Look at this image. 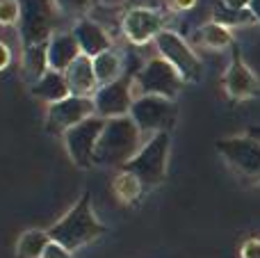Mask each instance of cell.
<instances>
[{
	"label": "cell",
	"instance_id": "3",
	"mask_svg": "<svg viewBox=\"0 0 260 258\" xmlns=\"http://www.w3.org/2000/svg\"><path fill=\"white\" fill-rule=\"evenodd\" d=\"M59 7L55 0H21V35L23 48L27 46H44L55 37Z\"/></svg>",
	"mask_w": 260,
	"mask_h": 258
},
{
	"label": "cell",
	"instance_id": "19",
	"mask_svg": "<svg viewBox=\"0 0 260 258\" xmlns=\"http://www.w3.org/2000/svg\"><path fill=\"white\" fill-rule=\"evenodd\" d=\"M48 245H50L48 231L32 229V231H25L21 238H18L16 256L18 258H44V251Z\"/></svg>",
	"mask_w": 260,
	"mask_h": 258
},
{
	"label": "cell",
	"instance_id": "15",
	"mask_svg": "<svg viewBox=\"0 0 260 258\" xmlns=\"http://www.w3.org/2000/svg\"><path fill=\"white\" fill-rule=\"evenodd\" d=\"M69 82V89H71L73 96H89L94 99V94L99 91V78H96L94 71V59L87 57V55H80L71 67L64 71Z\"/></svg>",
	"mask_w": 260,
	"mask_h": 258
},
{
	"label": "cell",
	"instance_id": "18",
	"mask_svg": "<svg viewBox=\"0 0 260 258\" xmlns=\"http://www.w3.org/2000/svg\"><path fill=\"white\" fill-rule=\"evenodd\" d=\"M23 78L30 85H35L46 71H48V44L44 46H27L23 48Z\"/></svg>",
	"mask_w": 260,
	"mask_h": 258
},
{
	"label": "cell",
	"instance_id": "21",
	"mask_svg": "<svg viewBox=\"0 0 260 258\" xmlns=\"http://www.w3.org/2000/svg\"><path fill=\"white\" fill-rule=\"evenodd\" d=\"M199 41H201L206 48H212V50H224L229 46H233V32L231 27L221 25L217 21H210L197 32Z\"/></svg>",
	"mask_w": 260,
	"mask_h": 258
},
{
	"label": "cell",
	"instance_id": "7",
	"mask_svg": "<svg viewBox=\"0 0 260 258\" xmlns=\"http://www.w3.org/2000/svg\"><path fill=\"white\" fill-rule=\"evenodd\" d=\"M155 46H157V53L180 73V78H183L185 82L201 80L203 64H201V59L197 57V53L185 44L183 37H178L171 30H162L160 35L155 37Z\"/></svg>",
	"mask_w": 260,
	"mask_h": 258
},
{
	"label": "cell",
	"instance_id": "31",
	"mask_svg": "<svg viewBox=\"0 0 260 258\" xmlns=\"http://www.w3.org/2000/svg\"><path fill=\"white\" fill-rule=\"evenodd\" d=\"M249 9H251V14L256 16V21L260 23V0H251V3H249Z\"/></svg>",
	"mask_w": 260,
	"mask_h": 258
},
{
	"label": "cell",
	"instance_id": "9",
	"mask_svg": "<svg viewBox=\"0 0 260 258\" xmlns=\"http://www.w3.org/2000/svg\"><path fill=\"white\" fill-rule=\"evenodd\" d=\"M105 119L89 117L87 121L78 123L76 128L64 133V144H67V153L78 167H91L96 155V146L103 135Z\"/></svg>",
	"mask_w": 260,
	"mask_h": 258
},
{
	"label": "cell",
	"instance_id": "28",
	"mask_svg": "<svg viewBox=\"0 0 260 258\" xmlns=\"http://www.w3.org/2000/svg\"><path fill=\"white\" fill-rule=\"evenodd\" d=\"M9 62H12V50H9L7 44L0 41V71H5L9 67Z\"/></svg>",
	"mask_w": 260,
	"mask_h": 258
},
{
	"label": "cell",
	"instance_id": "14",
	"mask_svg": "<svg viewBox=\"0 0 260 258\" xmlns=\"http://www.w3.org/2000/svg\"><path fill=\"white\" fill-rule=\"evenodd\" d=\"M73 37L78 39L82 55H87V57H96V55L105 53V50H112L110 32L101 23H96L94 18L82 16L73 27Z\"/></svg>",
	"mask_w": 260,
	"mask_h": 258
},
{
	"label": "cell",
	"instance_id": "30",
	"mask_svg": "<svg viewBox=\"0 0 260 258\" xmlns=\"http://www.w3.org/2000/svg\"><path fill=\"white\" fill-rule=\"evenodd\" d=\"M229 9H249V3L251 0H221Z\"/></svg>",
	"mask_w": 260,
	"mask_h": 258
},
{
	"label": "cell",
	"instance_id": "4",
	"mask_svg": "<svg viewBox=\"0 0 260 258\" xmlns=\"http://www.w3.org/2000/svg\"><path fill=\"white\" fill-rule=\"evenodd\" d=\"M180 73L167 62L162 55L151 57L133 78V91L135 99L139 96H162V99L174 101L183 87Z\"/></svg>",
	"mask_w": 260,
	"mask_h": 258
},
{
	"label": "cell",
	"instance_id": "32",
	"mask_svg": "<svg viewBox=\"0 0 260 258\" xmlns=\"http://www.w3.org/2000/svg\"><path fill=\"white\" fill-rule=\"evenodd\" d=\"M103 3H121V0H103Z\"/></svg>",
	"mask_w": 260,
	"mask_h": 258
},
{
	"label": "cell",
	"instance_id": "22",
	"mask_svg": "<svg viewBox=\"0 0 260 258\" xmlns=\"http://www.w3.org/2000/svg\"><path fill=\"white\" fill-rule=\"evenodd\" d=\"M142 192H144V185L135 174L126 172V169H121L117 174V178H114V195L121 201H137L142 197Z\"/></svg>",
	"mask_w": 260,
	"mask_h": 258
},
{
	"label": "cell",
	"instance_id": "6",
	"mask_svg": "<svg viewBox=\"0 0 260 258\" xmlns=\"http://www.w3.org/2000/svg\"><path fill=\"white\" fill-rule=\"evenodd\" d=\"M217 151L226 160L231 169L238 174L240 181L251 185L260 183V140L253 135L226 137L217 142Z\"/></svg>",
	"mask_w": 260,
	"mask_h": 258
},
{
	"label": "cell",
	"instance_id": "20",
	"mask_svg": "<svg viewBox=\"0 0 260 258\" xmlns=\"http://www.w3.org/2000/svg\"><path fill=\"white\" fill-rule=\"evenodd\" d=\"M94 59V71H96V78H99V85H110V82L119 80L123 76L121 73V57H119L114 50H105V53L96 55Z\"/></svg>",
	"mask_w": 260,
	"mask_h": 258
},
{
	"label": "cell",
	"instance_id": "16",
	"mask_svg": "<svg viewBox=\"0 0 260 258\" xmlns=\"http://www.w3.org/2000/svg\"><path fill=\"white\" fill-rule=\"evenodd\" d=\"M80 55H82L80 44L73 37V32H57L48 41V67L53 71L64 73Z\"/></svg>",
	"mask_w": 260,
	"mask_h": 258
},
{
	"label": "cell",
	"instance_id": "29",
	"mask_svg": "<svg viewBox=\"0 0 260 258\" xmlns=\"http://www.w3.org/2000/svg\"><path fill=\"white\" fill-rule=\"evenodd\" d=\"M197 5V0H171V7L178 9V12H187Z\"/></svg>",
	"mask_w": 260,
	"mask_h": 258
},
{
	"label": "cell",
	"instance_id": "17",
	"mask_svg": "<svg viewBox=\"0 0 260 258\" xmlns=\"http://www.w3.org/2000/svg\"><path fill=\"white\" fill-rule=\"evenodd\" d=\"M30 94L37 96V99H41V101H46L48 105H53V103L64 101L67 96H71V89H69V82H67V76H64V73L48 69L35 85H30Z\"/></svg>",
	"mask_w": 260,
	"mask_h": 258
},
{
	"label": "cell",
	"instance_id": "12",
	"mask_svg": "<svg viewBox=\"0 0 260 258\" xmlns=\"http://www.w3.org/2000/svg\"><path fill=\"white\" fill-rule=\"evenodd\" d=\"M162 25H165V14L153 7H133V9H128L126 16L121 18L123 35H126L133 44H139V46L155 39V37L165 30Z\"/></svg>",
	"mask_w": 260,
	"mask_h": 258
},
{
	"label": "cell",
	"instance_id": "5",
	"mask_svg": "<svg viewBox=\"0 0 260 258\" xmlns=\"http://www.w3.org/2000/svg\"><path fill=\"white\" fill-rule=\"evenodd\" d=\"M169 133H157L153 135L146 144L142 146L137 155L126 165V172L135 174V176L142 181L144 190H151V187L160 185L165 181L167 174V158H169Z\"/></svg>",
	"mask_w": 260,
	"mask_h": 258
},
{
	"label": "cell",
	"instance_id": "8",
	"mask_svg": "<svg viewBox=\"0 0 260 258\" xmlns=\"http://www.w3.org/2000/svg\"><path fill=\"white\" fill-rule=\"evenodd\" d=\"M130 119L142 133H167L176 121L174 101L162 96H139L130 108Z\"/></svg>",
	"mask_w": 260,
	"mask_h": 258
},
{
	"label": "cell",
	"instance_id": "26",
	"mask_svg": "<svg viewBox=\"0 0 260 258\" xmlns=\"http://www.w3.org/2000/svg\"><path fill=\"white\" fill-rule=\"evenodd\" d=\"M44 258H73V256L67 247H62V245L50 240V245L46 247V251H44Z\"/></svg>",
	"mask_w": 260,
	"mask_h": 258
},
{
	"label": "cell",
	"instance_id": "25",
	"mask_svg": "<svg viewBox=\"0 0 260 258\" xmlns=\"http://www.w3.org/2000/svg\"><path fill=\"white\" fill-rule=\"evenodd\" d=\"M59 7V12L64 14H87L94 7L96 0H55Z\"/></svg>",
	"mask_w": 260,
	"mask_h": 258
},
{
	"label": "cell",
	"instance_id": "24",
	"mask_svg": "<svg viewBox=\"0 0 260 258\" xmlns=\"http://www.w3.org/2000/svg\"><path fill=\"white\" fill-rule=\"evenodd\" d=\"M21 21V0H0V25H14Z\"/></svg>",
	"mask_w": 260,
	"mask_h": 258
},
{
	"label": "cell",
	"instance_id": "10",
	"mask_svg": "<svg viewBox=\"0 0 260 258\" xmlns=\"http://www.w3.org/2000/svg\"><path fill=\"white\" fill-rule=\"evenodd\" d=\"M133 78L135 73H128V76H121L119 80L110 82V85L99 87V91L94 94L96 117L105 119V121L117 117H128L130 108L135 103Z\"/></svg>",
	"mask_w": 260,
	"mask_h": 258
},
{
	"label": "cell",
	"instance_id": "11",
	"mask_svg": "<svg viewBox=\"0 0 260 258\" xmlns=\"http://www.w3.org/2000/svg\"><path fill=\"white\" fill-rule=\"evenodd\" d=\"M89 117H96V105L94 99L89 96H67L59 103H53L48 108V117H46V128L48 133L55 135H64L67 131L76 128L78 123L87 121Z\"/></svg>",
	"mask_w": 260,
	"mask_h": 258
},
{
	"label": "cell",
	"instance_id": "1",
	"mask_svg": "<svg viewBox=\"0 0 260 258\" xmlns=\"http://www.w3.org/2000/svg\"><path fill=\"white\" fill-rule=\"evenodd\" d=\"M144 133L137 128V123L128 117L108 119L103 128V135L96 146L94 165H105V167H126L130 160L142 151L146 142L142 140Z\"/></svg>",
	"mask_w": 260,
	"mask_h": 258
},
{
	"label": "cell",
	"instance_id": "23",
	"mask_svg": "<svg viewBox=\"0 0 260 258\" xmlns=\"http://www.w3.org/2000/svg\"><path fill=\"white\" fill-rule=\"evenodd\" d=\"M215 21L221 23V25L231 27V25H251V23H258L256 16L251 14V9H229L224 3L215 9Z\"/></svg>",
	"mask_w": 260,
	"mask_h": 258
},
{
	"label": "cell",
	"instance_id": "27",
	"mask_svg": "<svg viewBox=\"0 0 260 258\" xmlns=\"http://www.w3.org/2000/svg\"><path fill=\"white\" fill-rule=\"evenodd\" d=\"M240 258H260V240L258 238L244 242L242 251H240Z\"/></svg>",
	"mask_w": 260,
	"mask_h": 258
},
{
	"label": "cell",
	"instance_id": "13",
	"mask_svg": "<svg viewBox=\"0 0 260 258\" xmlns=\"http://www.w3.org/2000/svg\"><path fill=\"white\" fill-rule=\"evenodd\" d=\"M224 89L233 101L256 99L260 94L258 76L242 59V53H240L238 46H233V59H231L229 69H226V73H224Z\"/></svg>",
	"mask_w": 260,
	"mask_h": 258
},
{
	"label": "cell",
	"instance_id": "2",
	"mask_svg": "<svg viewBox=\"0 0 260 258\" xmlns=\"http://www.w3.org/2000/svg\"><path fill=\"white\" fill-rule=\"evenodd\" d=\"M105 231H108V229L96 219L94 210H91V195L85 192V195L80 197V201H78L57 224H53V227L48 229V236L53 242L67 247L69 251H76V249H80V247L94 242L96 238H101Z\"/></svg>",
	"mask_w": 260,
	"mask_h": 258
}]
</instances>
